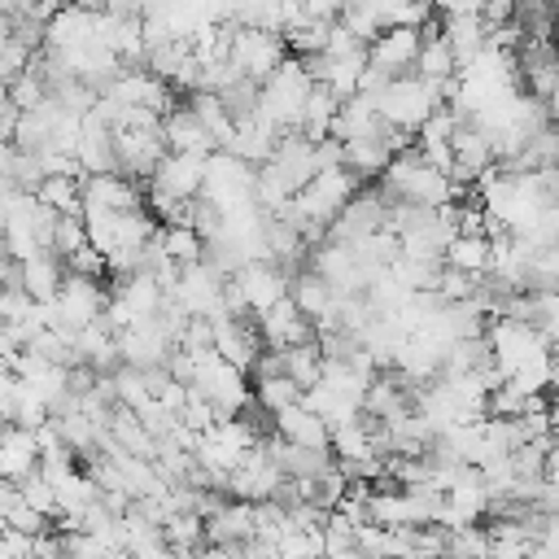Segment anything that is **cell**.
Returning a JSON list of instances; mask_svg holds the SVG:
<instances>
[{"label":"cell","mask_w":559,"mask_h":559,"mask_svg":"<svg viewBox=\"0 0 559 559\" xmlns=\"http://www.w3.org/2000/svg\"><path fill=\"white\" fill-rule=\"evenodd\" d=\"M380 188H384V197L411 201V205H450L463 192L459 179H450L419 153V144H406L389 157V166L380 170Z\"/></svg>","instance_id":"obj_1"},{"label":"cell","mask_w":559,"mask_h":559,"mask_svg":"<svg viewBox=\"0 0 559 559\" xmlns=\"http://www.w3.org/2000/svg\"><path fill=\"white\" fill-rule=\"evenodd\" d=\"M376 114L389 122V127H397V131H419V122L445 100L441 96V83H432V79H424V74H393L376 96Z\"/></svg>","instance_id":"obj_2"},{"label":"cell","mask_w":559,"mask_h":559,"mask_svg":"<svg viewBox=\"0 0 559 559\" xmlns=\"http://www.w3.org/2000/svg\"><path fill=\"white\" fill-rule=\"evenodd\" d=\"M192 393H201L218 415H236L253 402V389L245 384V371L231 367L223 354H197V367H192V380H188Z\"/></svg>","instance_id":"obj_3"},{"label":"cell","mask_w":559,"mask_h":559,"mask_svg":"<svg viewBox=\"0 0 559 559\" xmlns=\"http://www.w3.org/2000/svg\"><path fill=\"white\" fill-rule=\"evenodd\" d=\"M288 57V44L280 31H266V26H231V39H227V61L249 74V79H266L280 61Z\"/></svg>","instance_id":"obj_4"},{"label":"cell","mask_w":559,"mask_h":559,"mask_svg":"<svg viewBox=\"0 0 559 559\" xmlns=\"http://www.w3.org/2000/svg\"><path fill=\"white\" fill-rule=\"evenodd\" d=\"M231 280H236V288H240L249 314H262L266 306H275V301L288 293V271H284L280 262H271V258H249V262H240V266L231 271Z\"/></svg>","instance_id":"obj_5"},{"label":"cell","mask_w":559,"mask_h":559,"mask_svg":"<svg viewBox=\"0 0 559 559\" xmlns=\"http://www.w3.org/2000/svg\"><path fill=\"white\" fill-rule=\"evenodd\" d=\"M166 153H170V148H166L162 131H144V127H118V131H114V157H118V170H122V175L148 179Z\"/></svg>","instance_id":"obj_6"},{"label":"cell","mask_w":559,"mask_h":559,"mask_svg":"<svg viewBox=\"0 0 559 559\" xmlns=\"http://www.w3.org/2000/svg\"><path fill=\"white\" fill-rule=\"evenodd\" d=\"M205 157L210 153H166L148 175V188H162L175 201H192L205 183Z\"/></svg>","instance_id":"obj_7"},{"label":"cell","mask_w":559,"mask_h":559,"mask_svg":"<svg viewBox=\"0 0 559 559\" xmlns=\"http://www.w3.org/2000/svg\"><path fill=\"white\" fill-rule=\"evenodd\" d=\"M258 319V332H262V345L266 349H284V345H297V341H310L314 336V319H306L297 310V301L284 293L275 306H266Z\"/></svg>","instance_id":"obj_8"},{"label":"cell","mask_w":559,"mask_h":559,"mask_svg":"<svg viewBox=\"0 0 559 559\" xmlns=\"http://www.w3.org/2000/svg\"><path fill=\"white\" fill-rule=\"evenodd\" d=\"M419 57V26H384L371 44H367V61L380 66L389 79L393 74H411Z\"/></svg>","instance_id":"obj_9"},{"label":"cell","mask_w":559,"mask_h":559,"mask_svg":"<svg viewBox=\"0 0 559 559\" xmlns=\"http://www.w3.org/2000/svg\"><path fill=\"white\" fill-rule=\"evenodd\" d=\"M450 153H454V166H450V179H476L480 170H489L493 166V140H489V131L485 127H476V122H459L454 127V135H450Z\"/></svg>","instance_id":"obj_10"},{"label":"cell","mask_w":559,"mask_h":559,"mask_svg":"<svg viewBox=\"0 0 559 559\" xmlns=\"http://www.w3.org/2000/svg\"><path fill=\"white\" fill-rule=\"evenodd\" d=\"M271 432L288 437V441H297V445H328V450H332V428H328V419H323L319 411H310L301 397L288 402V406H280V411L271 415Z\"/></svg>","instance_id":"obj_11"},{"label":"cell","mask_w":559,"mask_h":559,"mask_svg":"<svg viewBox=\"0 0 559 559\" xmlns=\"http://www.w3.org/2000/svg\"><path fill=\"white\" fill-rule=\"evenodd\" d=\"M162 140H166L170 153H214L210 131L197 122V114H192L188 105L162 114Z\"/></svg>","instance_id":"obj_12"},{"label":"cell","mask_w":559,"mask_h":559,"mask_svg":"<svg viewBox=\"0 0 559 559\" xmlns=\"http://www.w3.org/2000/svg\"><path fill=\"white\" fill-rule=\"evenodd\" d=\"M288 297L297 301V310L306 314V319H314V323H323L328 314H332V306H336V288L319 275V271H293L288 275Z\"/></svg>","instance_id":"obj_13"},{"label":"cell","mask_w":559,"mask_h":559,"mask_svg":"<svg viewBox=\"0 0 559 559\" xmlns=\"http://www.w3.org/2000/svg\"><path fill=\"white\" fill-rule=\"evenodd\" d=\"M441 35L450 39L454 61H459V70H463V66L485 48L489 26H485V17H480V13H445V17H441Z\"/></svg>","instance_id":"obj_14"},{"label":"cell","mask_w":559,"mask_h":559,"mask_svg":"<svg viewBox=\"0 0 559 559\" xmlns=\"http://www.w3.org/2000/svg\"><path fill=\"white\" fill-rule=\"evenodd\" d=\"M17 275H22V288L35 297V301H52L57 297V288H61V266H57V258H52V249H35L31 258H22L17 262Z\"/></svg>","instance_id":"obj_15"},{"label":"cell","mask_w":559,"mask_h":559,"mask_svg":"<svg viewBox=\"0 0 559 559\" xmlns=\"http://www.w3.org/2000/svg\"><path fill=\"white\" fill-rule=\"evenodd\" d=\"M280 371H284L288 380H297L301 389H310V384L319 380V371H323V349H319V341L310 336V341L284 345V349H280Z\"/></svg>","instance_id":"obj_16"},{"label":"cell","mask_w":559,"mask_h":559,"mask_svg":"<svg viewBox=\"0 0 559 559\" xmlns=\"http://www.w3.org/2000/svg\"><path fill=\"white\" fill-rule=\"evenodd\" d=\"M445 266H459L467 275H485L489 271V236L454 231V240L445 245Z\"/></svg>","instance_id":"obj_17"},{"label":"cell","mask_w":559,"mask_h":559,"mask_svg":"<svg viewBox=\"0 0 559 559\" xmlns=\"http://www.w3.org/2000/svg\"><path fill=\"white\" fill-rule=\"evenodd\" d=\"M253 402H258V411L262 415H275L280 406H288V402H297L301 397V384L297 380H288L284 371H266V376H253Z\"/></svg>","instance_id":"obj_18"},{"label":"cell","mask_w":559,"mask_h":559,"mask_svg":"<svg viewBox=\"0 0 559 559\" xmlns=\"http://www.w3.org/2000/svg\"><path fill=\"white\" fill-rule=\"evenodd\" d=\"M162 245H166V253H170L175 266H188V262L205 258V240H201L197 227H188V223H166V227H162Z\"/></svg>","instance_id":"obj_19"},{"label":"cell","mask_w":559,"mask_h":559,"mask_svg":"<svg viewBox=\"0 0 559 559\" xmlns=\"http://www.w3.org/2000/svg\"><path fill=\"white\" fill-rule=\"evenodd\" d=\"M79 245H87L83 210H79V214H57V223H52V253H57V258H70Z\"/></svg>","instance_id":"obj_20"}]
</instances>
